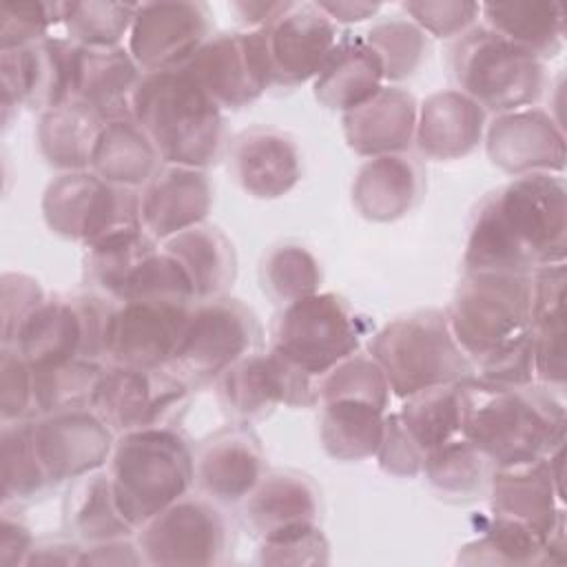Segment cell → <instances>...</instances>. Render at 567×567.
<instances>
[{"label":"cell","mask_w":567,"mask_h":567,"mask_svg":"<svg viewBox=\"0 0 567 567\" xmlns=\"http://www.w3.org/2000/svg\"><path fill=\"white\" fill-rule=\"evenodd\" d=\"M567 257V188L560 175L532 173L485 195L470 221L465 272H536Z\"/></svg>","instance_id":"cell-1"},{"label":"cell","mask_w":567,"mask_h":567,"mask_svg":"<svg viewBox=\"0 0 567 567\" xmlns=\"http://www.w3.org/2000/svg\"><path fill=\"white\" fill-rule=\"evenodd\" d=\"M445 317L456 343L474 365V377L505 385L536 383L532 275L465 272Z\"/></svg>","instance_id":"cell-2"},{"label":"cell","mask_w":567,"mask_h":567,"mask_svg":"<svg viewBox=\"0 0 567 567\" xmlns=\"http://www.w3.org/2000/svg\"><path fill=\"white\" fill-rule=\"evenodd\" d=\"M456 392L461 436L494 470L543 458L565 443V408L540 383L505 385L470 377Z\"/></svg>","instance_id":"cell-3"},{"label":"cell","mask_w":567,"mask_h":567,"mask_svg":"<svg viewBox=\"0 0 567 567\" xmlns=\"http://www.w3.org/2000/svg\"><path fill=\"white\" fill-rule=\"evenodd\" d=\"M131 117L153 142L164 164L206 168L221 148V109L182 66L144 73Z\"/></svg>","instance_id":"cell-4"},{"label":"cell","mask_w":567,"mask_h":567,"mask_svg":"<svg viewBox=\"0 0 567 567\" xmlns=\"http://www.w3.org/2000/svg\"><path fill=\"white\" fill-rule=\"evenodd\" d=\"M106 474L120 512L140 529L195 485V454L175 427H142L117 434Z\"/></svg>","instance_id":"cell-5"},{"label":"cell","mask_w":567,"mask_h":567,"mask_svg":"<svg viewBox=\"0 0 567 567\" xmlns=\"http://www.w3.org/2000/svg\"><path fill=\"white\" fill-rule=\"evenodd\" d=\"M370 354L399 399L474 377L443 310H416L388 321L372 337Z\"/></svg>","instance_id":"cell-6"},{"label":"cell","mask_w":567,"mask_h":567,"mask_svg":"<svg viewBox=\"0 0 567 567\" xmlns=\"http://www.w3.org/2000/svg\"><path fill=\"white\" fill-rule=\"evenodd\" d=\"M450 71L456 91L494 115L532 106L545 89L543 60L485 24L454 40Z\"/></svg>","instance_id":"cell-7"},{"label":"cell","mask_w":567,"mask_h":567,"mask_svg":"<svg viewBox=\"0 0 567 567\" xmlns=\"http://www.w3.org/2000/svg\"><path fill=\"white\" fill-rule=\"evenodd\" d=\"M42 217L53 235L84 248L142 230L140 193L113 186L91 171L51 179L42 195Z\"/></svg>","instance_id":"cell-8"},{"label":"cell","mask_w":567,"mask_h":567,"mask_svg":"<svg viewBox=\"0 0 567 567\" xmlns=\"http://www.w3.org/2000/svg\"><path fill=\"white\" fill-rule=\"evenodd\" d=\"M359 343L361 328L350 306L334 292H315L281 308L270 350L312 379H321L352 357Z\"/></svg>","instance_id":"cell-9"},{"label":"cell","mask_w":567,"mask_h":567,"mask_svg":"<svg viewBox=\"0 0 567 567\" xmlns=\"http://www.w3.org/2000/svg\"><path fill=\"white\" fill-rule=\"evenodd\" d=\"M259 323L248 306L233 297L195 301L177 350L166 365L188 385L219 379L230 365L259 346Z\"/></svg>","instance_id":"cell-10"},{"label":"cell","mask_w":567,"mask_h":567,"mask_svg":"<svg viewBox=\"0 0 567 567\" xmlns=\"http://www.w3.org/2000/svg\"><path fill=\"white\" fill-rule=\"evenodd\" d=\"M113 299L84 297H47L22 323L11 343L31 368L60 365L73 359L104 363L106 321Z\"/></svg>","instance_id":"cell-11"},{"label":"cell","mask_w":567,"mask_h":567,"mask_svg":"<svg viewBox=\"0 0 567 567\" xmlns=\"http://www.w3.org/2000/svg\"><path fill=\"white\" fill-rule=\"evenodd\" d=\"M228 527L215 501L182 496L137 529V547L146 565L206 567L224 558Z\"/></svg>","instance_id":"cell-12"},{"label":"cell","mask_w":567,"mask_h":567,"mask_svg":"<svg viewBox=\"0 0 567 567\" xmlns=\"http://www.w3.org/2000/svg\"><path fill=\"white\" fill-rule=\"evenodd\" d=\"M184 69L219 109L248 106L272 84L261 29L210 35Z\"/></svg>","instance_id":"cell-13"},{"label":"cell","mask_w":567,"mask_h":567,"mask_svg":"<svg viewBox=\"0 0 567 567\" xmlns=\"http://www.w3.org/2000/svg\"><path fill=\"white\" fill-rule=\"evenodd\" d=\"M188 390L190 385L168 368L104 365L91 396V410L115 434L168 425L171 414L184 403Z\"/></svg>","instance_id":"cell-14"},{"label":"cell","mask_w":567,"mask_h":567,"mask_svg":"<svg viewBox=\"0 0 567 567\" xmlns=\"http://www.w3.org/2000/svg\"><path fill=\"white\" fill-rule=\"evenodd\" d=\"M217 381L224 410L241 425L270 414L277 405H317V379L275 350L246 354Z\"/></svg>","instance_id":"cell-15"},{"label":"cell","mask_w":567,"mask_h":567,"mask_svg":"<svg viewBox=\"0 0 567 567\" xmlns=\"http://www.w3.org/2000/svg\"><path fill=\"white\" fill-rule=\"evenodd\" d=\"M78 51L80 47L69 38L53 35L2 51L0 86L4 124L11 106H29L44 113L73 100Z\"/></svg>","instance_id":"cell-16"},{"label":"cell","mask_w":567,"mask_h":567,"mask_svg":"<svg viewBox=\"0 0 567 567\" xmlns=\"http://www.w3.org/2000/svg\"><path fill=\"white\" fill-rule=\"evenodd\" d=\"M210 38V9L204 2H142L135 9L126 51L142 73L182 69Z\"/></svg>","instance_id":"cell-17"},{"label":"cell","mask_w":567,"mask_h":567,"mask_svg":"<svg viewBox=\"0 0 567 567\" xmlns=\"http://www.w3.org/2000/svg\"><path fill=\"white\" fill-rule=\"evenodd\" d=\"M190 308L193 303L115 301L106 321L104 363L142 370L166 368Z\"/></svg>","instance_id":"cell-18"},{"label":"cell","mask_w":567,"mask_h":567,"mask_svg":"<svg viewBox=\"0 0 567 567\" xmlns=\"http://www.w3.org/2000/svg\"><path fill=\"white\" fill-rule=\"evenodd\" d=\"M117 434L91 410L73 408L33 419V441L49 483L75 481L102 470Z\"/></svg>","instance_id":"cell-19"},{"label":"cell","mask_w":567,"mask_h":567,"mask_svg":"<svg viewBox=\"0 0 567 567\" xmlns=\"http://www.w3.org/2000/svg\"><path fill=\"white\" fill-rule=\"evenodd\" d=\"M272 84L315 80L339 42L337 24L315 2H288L264 29Z\"/></svg>","instance_id":"cell-20"},{"label":"cell","mask_w":567,"mask_h":567,"mask_svg":"<svg viewBox=\"0 0 567 567\" xmlns=\"http://www.w3.org/2000/svg\"><path fill=\"white\" fill-rule=\"evenodd\" d=\"M485 151L507 175H560L565 171L563 124L547 111L527 106L498 113L485 126Z\"/></svg>","instance_id":"cell-21"},{"label":"cell","mask_w":567,"mask_h":567,"mask_svg":"<svg viewBox=\"0 0 567 567\" xmlns=\"http://www.w3.org/2000/svg\"><path fill=\"white\" fill-rule=\"evenodd\" d=\"M213 206V188L204 168L162 164L142 186L140 221L155 241L204 224Z\"/></svg>","instance_id":"cell-22"},{"label":"cell","mask_w":567,"mask_h":567,"mask_svg":"<svg viewBox=\"0 0 567 567\" xmlns=\"http://www.w3.org/2000/svg\"><path fill=\"white\" fill-rule=\"evenodd\" d=\"M487 496L492 514L520 520L545 540L565 527V496L551 476L547 456L514 467H496Z\"/></svg>","instance_id":"cell-23"},{"label":"cell","mask_w":567,"mask_h":567,"mask_svg":"<svg viewBox=\"0 0 567 567\" xmlns=\"http://www.w3.org/2000/svg\"><path fill=\"white\" fill-rule=\"evenodd\" d=\"M261 476L264 450L241 423L217 432L195 454V485L215 503H241Z\"/></svg>","instance_id":"cell-24"},{"label":"cell","mask_w":567,"mask_h":567,"mask_svg":"<svg viewBox=\"0 0 567 567\" xmlns=\"http://www.w3.org/2000/svg\"><path fill=\"white\" fill-rule=\"evenodd\" d=\"M228 168L248 195L275 199L292 190L301 179V155L286 133L255 126L233 140Z\"/></svg>","instance_id":"cell-25"},{"label":"cell","mask_w":567,"mask_h":567,"mask_svg":"<svg viewBox=\"0 0 567 567\" xmlns=\"http://www.w3.org/2000/svg\"><path fill=\"white\" fill-rule=\"evenodd\" d=\"M487 113L465 93L445 89L419 104L414 146L436 162L467 157L478 148L487 126Z\"/></svg>","instance_id":"cell-26"},{"label":"cell","mask_w":567,"mask_h":567,"mask_svg":"<svg viewBox=\"0 0 567 567\" xmlns=\"http://www.w3.org/2000/svg\"><path fill=\"white\" fill-rule=\"evenodd\" d=\"M416 97L401 86H383L361 106L343 113L348 146L361 157L405 153L414 144Z\"/></svg>","instance_id":"cell-27"},{"label":"cell","mask_w":567,"mask_h":567,"mask_svg":"<svg viewBox=\"0 0 567 567\" xmlns=\"http://www.w3.org/2000/svg\"><path fill=\"white\" fill-rule=\"evenodd\" d=\"M565 264L532 272V352L534 379L549 390H563L565 359Z\"/></svg>","instance_id":"cell-28"},{"label":"cell","mask_w":567,"mask_h":567,"mask_svg":"<svg viewBox=\"0 0 567 567\" xmlns=\"http://www.w3.org/2000/svg\"><path fill=\"white\" fill-rule=\"evenodd\" d=\"M144 73L124 47L86 49L80 47L75 62V93L104 122L133 120L131 104Z\"/></svg>","instance_id":"cell-29"},{"label":"cell","mask_w":567,"mask_h":567,"mask_svg":"<svg viewBox=\"0 0 567 567\" xmlns=\"http://www.w3.org/2000/svg\"><path fill=\"white\" fill-rule=\"evenodd\" d=\"M244 518L255 536L315 525L319 516V492L315 483L292 470L264 472L252 492L244 498Z\"/></svg>","instance_id":"cell-30"},{"label":"cell","mask_w":567,"mask_h":567,"mask_svg":"<svg viewBox=\"0 0 567 567\" xmlns=\"http://www.w3.org/2000/svg\"><path fill=\"white\" fill-rule=\"evenodd\" d=\"M383 82L385 69L379 53L363 35L346 33L312 80V93L326 109L348 113L381 91Z\"/></svg>","instance_id":"cell-31"},{"label":"cell","mask_w":567,"mask_h":567,"mask_svg":"<svg viewBox=\"0 0 567 567\" xmlns=\"http://www.w3.org/2000/svg\"><path fill=\"white\" fill-rule=\"evenodd\" d=\"M423 177V166L405 153L370 157L357 171L352 204L370 221H394L416 204Z\"/></svg>","instance_id":"cell-32"},{"label":"cell","mask_w":567,"mask_h":567,"mask_svg":"<svg viewBox=\"0 0 567 567\" xmlns=\"http://www.w3.org/2000/svg\"><path fill=\"white\" fill-rule=\"evenodd\" d=\"M104 120L80 100L40 113L35 142L44 162L60 173L89 171Z\"/></svg>","instance_id":"cell-33"},{"label":"cell","mask_w":567,"mask_h":567,"mask_svg":"<svg viewBox=\"0 0 567 567\" xmlns=\"http://www.w3.org/2000/svg\"><path fill=\"white\" fill-rule=\"evenodd\" d=\"M162 248L171 252L186 270L193 284L195 301L221 297L235 281V248L217 226L197 224L162 241Z\"/></svg>","instance_id":"cell-34"},{"label":"cell","mask_w":567,"mask_h":567,"mask_svg":"<svg viewBox=\"0 0 567 567\" xmlns=\"http://www.w3.org/2000/svg\"><path fill=\"white\" fill-rule=\"evenodd\" d=\"M162 157L135 120L106 122L91 155L89 171L122 188H140L157 173Z\"/></svg>","instance_id":"cell-35"},{"label":"cell","mask_w":567,"mask_h":567,"mask_svg":"<svg viewBox=\"0 0 567 567\" xmlns=\"http://www.w3.org/2000/svg\"><path fill=\"white\" fill-rule=\"evenodd\" d=\"M485 27L509 42L547 60L560 53L565 42V11L558 2H485L481 4Z\"/></svg>","instance_id":"cell-36"},{"label":"cell","mask_w":567,"mask_h":567,"mask_svg":"<svg viewBox=\"0 0 567 567\" xmlns=\"http://www.w3.org/2000/svg\"><path fill=\"white\" fill-rule=\"evenodd\" d=\"M317 405L319 439L328 456L337 461L377 456L388 410L357 399H330Z\"/></svg>","instance_id":"cell-37"},{"label":"cell","mask_w":567,"mask_h":567,"mask_svg":"<svg viewBox=\"0 0 567 567\" xmlns=\"http://www.w3.org/2000/svg\"><path fill=\"white\" fill-rule=\"evenodd\" d=\"M64 520L86 545L137 534L115 503L109 474L100 470L73 481L64 498Z\"/></svg>","instance_id":"cell-38"},{"label":"cell","mask_w":567,"mask_h":567,"mask_svg":"<svg viewBox=\"0 0 567 567\" xmlns=\"http://www.w3.org/2000/svg\"><path fill=\"white\" fill-rule=\"evenodd\" d=\"M461 565H547L545 538L520 520L492 514L481 534L458 549Z\"/></svg>","instance_id":"cell-39"},{"label":"cell","mask_w":567,"mask_h":567,"mask_svg":"<svg viewBox=\"0 0 567 567\" xmlns=\"http://www.w3.org/2000/svg\"><path fill=\"white\" fill-rule=\"evenodd\" d=\"M492 463L463 436L425 454L423 474L432 489L450 501H474L487 494Z\"/></svg>","instance_id":"cell-40"},{"label":"cell","mask_w":567,"mask_h":567,"mask_svg":"<svg viewBox=\"0 0 567 567\" xmlns=\"http://www.w3.org/2000/svg\"><path fill=\"white\" fill-rule=\"evenodd\" d=\"M456 385H436L403 399L396 412L408 434L427 454L461 436V412Z\"/></svg>","instance_id":"cell-41"},{"label":"cell","mask_w":567,"mask_h":567,"mask_svg":"<svg viewBox=\"0 0 567 567\" xmlns=\"http://www.w3.org/2000/svg\"><path fill=\"white\" fill-rule=\"evenodd\" d=\"M104 365L106 363L91 359H73L60 365L31 368L35 416L73 408H91V396Z\"/></svg>","instance_id":"cell-42"},{"label":"cell","mask_w":567,"mask_h":567,"mask_svg":"<svg viewBox=\"0 0 567 567\" xmlns=\"http://www.w3.org/2000/svg\"><path fill=\"white\" fill-rule=\"evenodd\" d=\"M2 505L29 498L49 483L33 441V416L2 423Z\"/></svg>","instance_id":"cell-43"},{"label":"cell","mask_w":567,"mask_h":567,"mask_svg":"<svg viewBox=\"0 0 567 567\" xmlns=\"http://www.w3.org/2000/svg\"><path fill=\"white\" fill-rule=\"evenodd\" d=\"M137 4L133 2H102V0H75L62 2V22L69 40L86 49L122 47V38H128Z\"/></svg>","instance_id":"cell-44"},{"label":"cell","mask_w":567,"mask_h":567,"mask_svg":"<svg viewBox=\"0 0 567 567\" xmlns=\"http://www.w3.org/2000/svg\"><path fill=\"white\" fill-rule=\"evenodd\" d=\"M321 268L310 250L299 244H281L261 261L264 292L281 306L319 292Z\"/></svg>","instance_id":"cell-45"},{"label":"cell","mask_w":567,"mask_h":567,"mask_svg":"<svg viewBox=\"0 0 567 567\" xmlns=\"http://www.w3.org/2000/svg\"><path fill=\"white\" fill-rule=\"evenodd\" d=\"M390 394V383L372 354L354 352L317 379V403L330 399H357L388 410Z\"/></svg>","instance_id":"cell-46"},{"label":"cell","mask_w":567,"mask_h":567,"mask_svg":"<svg viewBox=\"0 0 567 567\" xmlns=\"http://www.w3.org/2000/svg\"><path fill=\"white\" fill-rule=\"evenodd\" d=\"M379 53L385 80L399 82L410 78L427 55V35L408 18L381 20L363 35Z\"/></svg>","instance_id":"cell-47"},{"label":"cell","mask_w":567,"mask_h":567,"mask_svg":"<svg viewBox=\"0 0 567 567\" xmlns=\"http://www.w3.org/2000/svg\"><path fill=\"white\" fill-rule=\"evenodd\" d=\"M55 22H62V2H4L0 9V51L49 38Z\"/></svg>","instance_id":"cell-48"},{"label":"cell","mask_w":567,"mask_h":567,"mask_svg":"<svg viewBox=\"0 0 567 567\" xmlns=\"http://www.w3.org/2000/svg\"><path fill=\"white\" fill-rule=\"evenodd\" d=\"M328 540L315 525L292 527L268 538H261L259 563L261 565H326Z\"/></svg>","instance_id":"cell-49"},{"label":"cell","mask_w":567,"mask_h":567,"mask_svg":"<svg viewBox=\"0 0 567 567\" xmlns=\"http://www.w3.org/2000/svg\"><path fill=\"white\" fill-rule=\"evenodd\" d=\"M403 9L421 31L454 40L472 29L481 16V4L467 0H419L403 2Z\"/></svg>","instance_id":"cell-50"},{"label":"cell","mask_w":567,"mask_h":567,"mask_svg":"<svg viewBox=\"0 0 567 567\" xmlns=\"http://www.w3.org/2000/svg\"><path fill=\"white\" fill-rule=\"evenodd\" d=\"M33 405V370L13 346H2L0 354V416L2 423L31 419Z\"/></svg>","instance_id":"cell-51"},{"label":"cell","mask_w":567,"mask_h":567,"mask_svg":"<svg viewBox=\"0 0 567 567\" xmlns=\"http://www.w3.org/2000/svg\"><path fill=\"white\" fill-rule=\"evenodd\" d=\"M47 299L38 279L24 272H4L0 277V319L2 346H11L29 315Z\"/></svg>","instance_id":"cell-52"},{"label":"cell","mask_w":567,"mask_h":567,"mask_svg":"<svg viewBox=\"0 0 567 567\" xmlns=\"http://www.w3.org/2000/svg\"><path fill=\"white\" fill-rule=\"evenodd\" d=\"M377 461L385 474L412 478L423 472L425 452L414 443V439L403 427L396 412H385L383 439L377 450Z\"/></svg>","instance_id":"cell-53"},{"label":"cell","mask_w":567,"mask_h":567,"mask_svg":"<svg viewBox=\"0 0 567 567\" xmlns=\"http://www.w3.org/2000/svg\"><path fill=\"white\" fill-rule=\"evenodd\" d=\"M33 545L35 543L29 527L20 518L11 516L4 507L0 523V565H24Z\"/></svg>","instance_id":"cell-54"},{"label":"cell","mask_w":567,"mask_h":567,"mask_svg":"<svg viewBox=\"0 0 567 567\" xmlns=\"http://www.w3.org/2000/svg\"><path fill=\"white\" fill-rule=\"evenodd\" d=\"M80 565H144L137 540L113 538L95 545H86L82 549Z\"/></svg>","instance_id":"cell-55"},{"label":"cell","mask_w":567,"mask_h":567,"mask_svg":"<svg viewBox=\"0 0 567 567\" xmlns=\"http://www.w3.org/2000/svg\"><path fill=\"white\" fill-rule=\"evenodd\" d=\"M82 549L73 540L35 543L24 565H80Z\"/></svg>","instance_id":"cell-56"},{"label":"cell","mask_w":567,"mask_h":567,"mask_svg":"<svg viewBox=\"0 0 567 567\" xmlns=\"http://www.w3.org/2000/svg\"><path fill=\"white\" fill-rule=\"evenodd\" d=\"M334 24L363 22L379 13V2H352V0H319L315 2Z\"/></svg>","instance_id":"cell-57"},{"label":"cell","mask_w":567,"mask_h":567,"mask_svg":"<svg viewBox=\"0 0 567 567\" xmlns=\"http://www.w3.org/2000/svg\"><path fill=\"white\" fill-rule=\"evenodd\" d=\"M286 4L288 2H233L230 9L248 29H264L284 11Z\"/></svg>","instance_id":"cell-58"}]
</instances>
